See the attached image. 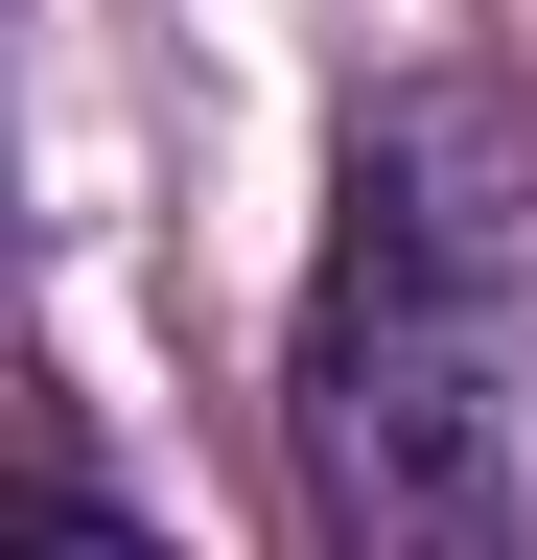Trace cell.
<instances>
[{
    "label": "cell",
    "mask_w": 537,
    "mask_h": 560,
    "mask_svg": "<svg viewBox=\"0 0 537 560\" xmlns=\"http://www.w3.org/2000/svg\"><path fill=\"white\" fill-rule=\"evenodd\" d=\"M281 467L327 560H537V94H351L327 257L281 327Z\"/></svg>",
    "instance_id": "6da1fadb"
},
{
    "label": "cell",
    "mask_w": 537,
    "mask_h": 560,
    "mask_svg": "<svg viewBox=\"0 0 537 560\" xmlns=\"http://www.w3.org/2000/svg\"><path fill=\"white\" fill-rule=\"evenodd\" d=\"M0 560H187V537H164V514H141L94 444H47V467H24V537H0Z\"/></svg>",
    "instance_id": "7a4b0ae2"
}]
</instances>
